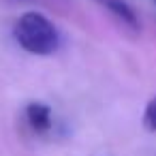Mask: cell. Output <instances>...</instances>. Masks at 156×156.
Returning <instances> with one entry per match:
<instances>
[{
  "mask_svg": "<svg viewBox=\"0 0 156 156\" xmlns=\"http://www.w3.org/2000/svg\"><path fill=\"white\" fill-rule=\"evenodd\" d=\"M143 126H145V130L156 133V96L145 105V111H143Z\"/></svg>",
  "mask_w": 156,
  "mask_h": 156,
  "instance_id": "4",
  "label": "cell"
},
{
  "mask_svg": "<svg viewBox=\"0 0 156 156\" xmlns=\"http://www.w3.org/2000/svg\"><path fill=\"white\" fill-rule=\"evenodd\" d=\"M26 118H28V124L37 133H45L51 128V109L45 103H39V101L30 103L26 107Z\"/></svg>",
  "mask_w": 156,
  "mask_h": 156,
  "instance_id": "2",
  "label": "cell"
},
{
  "mask_svg": "<svg viewBox=\"0 0 156 156\" xmlns=\"http://www.w3.org/2000/svg\"><path fill=\"white\" fill-rule=\"evenodd\" d=\"M13 34L20 47H24L28 54H34V56H49L60 45L56 26L49 22L47 15L39 11H26L24 15H20V20L15 22Z\"/></svg>",
  "mask_w": 156,
  "mask_h": 156,
  "instance_id": "1",
  "label": "cell"
},
{
  "mask_svg": "<svg viewBox=\"0 0 156 156\" xmlns=\"http://www.w3.org/2000/svg\"><path fill=\"white\" fill-rule=\"evenodd\" d=\"M101 2L122 22V24H126L130 30H139V20H137V15H135V11L124 2V0H101Z\"/></svg>",
  "mask_w": 156,
  "mask_h": 156,
  "instance_id": "3",
  "label": "cell"
}]
</instances>
